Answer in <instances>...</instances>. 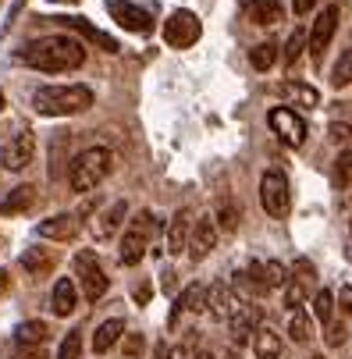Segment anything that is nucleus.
Masks as SVG:
<instances>
[{"label":"nucleus","instance_id":"f257e3e1","mask_svg":"<svg viewBox=\"0 0 352 359\" xmlns=\"http://www.w3.org/2000/svg\"><path fill=\"white\" fill-rule=\"evenodd\" d=\"M18 65L36 72H75L86 65V46L72 36H43L18 50Z\"/></svg>","mask_w":352,"mask_h":359},{"label":"nucleus","instance_id":"f03ea898","mask_svg":"<svg viewBox=\"0 0 352 359\" xmlns=\"http://www.w3.org/2000/svg\"><path fill=\"white\" fill-rule=\"evenodd\" d=\"M32 107L46 118H68L93 107V89L89 86H43L32 96Z\"/></svg>","mask_w":352,"mask_h":359},{"label":"nucleus","instance_id":"7ed1b4c3","mask_svg":"<svg viewBox=\"0 0 352 359\" xmlns=\"http://www.w3.org/2000/svg\"><path fill=\"white\" fill-rule=\"evenodd\" d=\"M114 168V157H111V149L104 146H93V149H82L79 157L72 161L68 168V185L75 192H93L100 182H104Z\"/></svg>","mask_w":352,"mask_h":359},{"label":"nucleus","instance_id":"20e7f679","mask_svg":"<svg viewBox=\"0 0 352 359\" xmlns=\"http://www.w3.org/2000/svg\"><path fill=\"white\" fill-rule=\"evenodd\" d=\"M157 235V217L149 214V210H139L135 214V221L128 224V231H125V238H121V252H118V260L125 264V267H135L142 256H146V245H149V238Z\"/></svg>","mask_w":352,"mask_h":359},{"label":"nucleus","instance_id":"39448f33","mask_svg":"<svg viewBox=\"0 0 352 359\" xmlns=\"http://www.w3.org/2000/svg\"><path fill=\"white\" fill-rule=\"evenodd\" d=\"M75 274H79V281H82V295H86L89 302H96V299H104V295H107L111 278L104 274V267H100L96 252L82 249V252L75 256Z\"/></svg>","mask_w":352,"mask_h":359},{"label":"nucleus","instance_id":"423d86ee","mask_svg":"<svg viewBox=\"0 0 352 359\" xmlns=\"http://www.w3.org/2000/svg\"><path fill=\"white\" fill-rule=\"evenodd\" d=\"M260 203L271 217H288L292 210V192H288V178L281 171H267L260 178Z\"/></svg>","mask_w":352,"mask_h":359},{"label":"nucleus","instance_id":"0eeeda50","mask_svg":"<svg viewBox=\"0 0 352 359\" xmlns=\"http://www.w3.org/2000/svg\"><path fill=\"white\" fill-rule=\"evenodd\" d=\"M199 32H203V25H199V18H196L192 11H175V15L164 22V39H168V46H175V50L192 46V43L199 39Z\"/></svg>","mask_w":352,"mask_h":359},{"label":"nucleus","instance_id":"6e6552de","mask_svg":"<svg viewBox=\"0 0 352 359\" xmlns=\"http://www.w3.org/2000/svg\"><path fill=\"white\" fill-rule=\"evenodd\" d=\"M36 157V135L25 128V132H15L8 142H4V153H0V164L8 171H25Z\"/></svg>","mask_w":352,"mask_h":359},{"label":"nucleus","instance_id":"1a4fd4ad","mask_svg":"<svg viewBox=\"0 0 352 359\" xmlns=\"http://www.w3.org/2000/svg\"><path fill=\"white\" fill-rule=\"evenodd\" d=\"M267 121H271L274 135H281L285 146H303V142H306V121L299 118L292 107H274V111L267 114Z\"/></svg>","mask_w":352,"mask_h":359},{"label":"nucleus","instance_id":"9d476101","mask_svg":"<svg viewBox=\"0 0 352 359\" xmlns=\"http://www.w3.org/2000/svg\"><path fill=\"white\" fill-rule=\"evenodd\" d=\"M260 320H264V313H260V306H253V302H238V310L228 317V327H231V341L235 345H245L249 338H253L257 331H260Z\"/></svg>","mask_w":352,"mask_h":359},{"label":"nucleus","instance_id":"9b49d317","mask_svg":"<svg viewBox=\"0 0 352 359\" xmlns=\"http://www.w3.org/2000/svg\"><path fill=\"white\" fill-rule=\"evenodd\" d=\"M107 11H111V18L121 25V29H128V32H149L154 29V18H149V11H142V8H135L132 0H107Z\"/></svg>","mask_w":352,"mask_h":359},{"label":"nucleus","instance_id":"f8f14e48","mask_svg":"<svg viewBox=\"0 0 352 359\" xmlns=\"http://www.w3.org/2000/svg\"><path fill=\"white\" fill-rule=\"evenodd\" d=\"M214 245H217V224H214V217L192 221V235H189V256H192V260H207Z\"/></svg>","mask_w":352,"mask_h":359},{"label":"nucleus","instance_id":"ddd939ff","mask_svg":"<svg viewBox=\"0 0 352 359\" xmlns=\"http://www.w3.org/2000/svg\"><path fill=\"white\" fill-rule=\"evenodd\" d=\"M334 29H338V8H324V15L313 22V32H310V54H313V61H324V50H327Z\"/></svg>","mask_w":352,"mask_h":359},{"label":"nucleus","instance_id":"4468645a","mask_svg":"<svg viewBox=\"0 0 352 359\" xmlns=\"http://www.w3.org/2000/svg\"><path fill=\"white\" fill-rule=\"evenodd\" d=\"M238 295L224 285V281H217V285H210L207 288V310H210V317H217V320H228L235 310H238Z\"/></svg>","mask_w":352,"mask_h":359},{"label":"nucleus","instance_id":"2eb2a0df","mask_svg":"<svg viewBox=\"0 0 352 359\" xmlns=\"http://www.w3.org/2000/svg\"><path fill=\"white\" fill-rule=\"evenodd\" d=\"M79 306V288L72 278H61L54 285V295H50V310H54V317H72Z\"/></svg>","mask_w":352,"mask_h":359},{"label":"nucleus","instance_id":"dca6fc26","mask_svg":"<svg viewBox=\"0 0 352 359\" xmlns=\"http://www.w3.org/2000/svg\"><path fill=\"white\" fill-rule=\"evenodd\" d=\"M39 238H54V242H68L75 238L79 231V217L75 214H57V217H50V221H39Z\"/></svg>","mask_w":352,"mask_h":359},{"label":"nucleus","instance_id":"f3484780","mask_svg":"<svg viewBox=\"0 0 352 359\" xmlns=\"http://www.w3.org/2000/svg\"><path fill=\"white\" fill-rule=\"evenodd\" d=\"M189 235H192V214L189 210H178L168 221V252L178 256L182 249H189Z\"/></svg>","mask_w":352,"mask_h":359},{"label":"nucleus","instance_id":"a211bd4d","mask_svg":"<svg viewBox=\"0 0 352 359\" xmlns=\"http://www.w3.org/2000/svg\"><path fill=\"white\" fill-rule=\"evenodd\" d=\"M242 11L253 25H278L281 22V4L278 0H242Z\"/></svg>","mask_w":352,"mask_h":359},{"label":"nucleus","instance_id":"6ab92c4d","mask_svg":"<svg viewBox=\"0 0 352 359\" xmlns=\"http://www.w3.org/2000/svg\"><path fill=\"white\" fill-rule=\"evenodd\" d=\"M125 214H128V203H125V199H118L114 207H107L104 214L96 217V224H93V235H96V238H111V235L121 228Z\"/></svg>","mask_w":352,"mask_h":359},{"label":"nucleus","instance_id":"aec40b11","mask_svg":"<svg viewBox=\"0 0 352 359\" xmlns=\"http://www.w3.org/2000/svg\"><path fill=\"white\" fill-rule=\"evenodd\" d=\"M65 29H75V32H82L89 43H96V46H104L107 50V54H118V39H111L107 32H100V29H93L86 18H57Z\"/></svg>","mask_w":352,"mask_h":359},{"label":"nucleus","instance_id":"412c9836","mask_svg":"<svg viewBox=\"0 0 352 359\" xmlns=\"http://www.w3.org/2000/svg\"><path fill=\"white\" fill-rule=\"evenodd\" d=\"M36 203V189L32 185H18V189H11L8 192V199L0 203V214L4 217H15V214H25L29 207Z\"/></svg>","mask_w":352,"mask_h":359},{"label":"nucleus","instance_id":"4be33fe9","mask_svg":"<svg viewBox=\"0 0 352 359\" xmlns=\"http://www.w3.org/2000/svg\"><path fill=\"white\" fill-rule=\"evenodd\" d=\"M22 267L32 274V278H43V274H50V271H54V252H50V249H25L22 252Z\"/></svg>","mask_w":352,"mask_h":359},{"label":"nucleus","instance_id":"5701e85b","mask_svg":"<svg viewBox=\"0 0 352 359\" xmlns=\"http://www.w3.org/2000/svg\"><path fill=\"white\" fill-rule=\"evenodd\" d=\"M125 334V320H118V317H111V320H104V324H100L96 327V334H93V352H100V355H104L118 338Z\"/></svg>","mask_w":352,"mask_h":359},{"label":"nucleus","instance_id":"b1692460","mask_svg":"<svg viewBox=\"0 0 352 359\" xmlns=\"http://www.w3.org/2000/svg\"><path fill=\"white\" fill-rule=\"evenodd\" d=\"M178 310H189V313H203L207 310V285H189L182 295H178V302H175V317H178ZM171 317V320H175Z\"/></svg>","mask_w":352,"mask_h":359},{"label":"nucleus","instance_id":"393cba45","mask_svg":"<svg viewBox=\"0 0 352 359\" xmlns=\"http://www.w3.org/2000/svg\"><path fill=\"white\" fill-rule=\"evenodd\" d=\"M238 221H242L238 203H235L231 196H221V199H217V207H214V224H217V228H224V231H235V228H238Z\"/></svg>","mask_w":352,"mask_h":359},{"label":"nucleus","instance_id":"a878e982","mask_svg":"<svg viewBox=\"0 0 352 359\" xmlns=\"http://www.w3.org/2000/svg\"><path fill=\"white\" fill-rule=\"evenodd\" d=\"M15 338H18V345H29V348H39L46 338H50V327L43 324V320H25V324H18V331H15Z\"/></svg>","mask_w":352,"mask_h":359},{"label":"nucleus","instance_id":"bb28decb","mask_svg":"<svg viewBox=\"0 0 352 359\" xmlns=\"http://www.w3.org/2000/svg\"><path fill=\"white\" fill-rule=\"evenodd\" d=\"M253 348H257V359H281V338L271 327H260L253 334Z\"/></svg>","mask_w":352,"mask_h":359},{"label":"nucleus","instance_id":"cd10ccee","mask_svg":"<svg viewBox=\"0 0 352 359\" xmlns=\"http://www.w3.org/2000/svg\"><path fill=\"white\" fill-rule=\"evenodd\" d=\"M288 338H292L295 345H306V341L313 338V324H310V317H306L303 310H292V320H288Z\"/></svg>","mask_w":352,"mask_h":359},{"label":"nucleus","instance_id":"c85d7f7f","mask_svg":"<svg viewBox=\"0 0 352 359\" xmlns=\"http://www.w3.org/2000/svg\"><path fill=\"white\" fill-rule=\"evenodd\" d=\"M274 61H278V46L274 43H257L253 50H249V65H253L257 72H267Z\"/></svg>","mask_w":352,"mask_h":359},{"label":"nucleus","instance_id":"c756f323","mask_svg":"<svg viewBox=\"0 0 352 359\" xmlns=\"http://www.w3.org/2000/svg\"><path fill=\"white\" fill-rule=\"evenodd\" d=\"M313 317L327 327L331 320H334V295L327 292V288H320V292H313Z\"/></svg>","mask_w":352,"mask_h":359},{"label":"nucleus","instance_id":"7c9ffc66","mask_svg":"<svg viewBox=\"0 0 352 359\" xmlns=\"http://www.w3.org/2000/svg\"><path fill=\"white\" fill-rule=\"evenodd\" d=\"M348 82H352V46L338 57V65H334V72H331V86H334V89H345Z\"/></svg>","mask_w":352,"mask_h":359},{"label":"nucleus","instance_id":"2f4dec72","mask_svg":"<svg viewBox=\"0 0 352 359\" xmlns=\"http://www.w3.org/2000/svg\"><path fill=\"white\" fill-rule=\"evenodd\" d=\"M303 50H306V32H303V29H295V32L288 36V43H285V65L292 68L299 57H303Z\"/></svg>","mask_w":352,"mask_h":359},{"label":"nucleus","instance_id":"473e14b6","mask_svg":"<svg viewBox=\"0 0 352 359\" xmlns=\"http://www.w3.org/2000/svg\"><path fill=\"white\" fill-rule=\"evenodd\" d=\"M306 292H310V285H303L299 278H292V281L285 285V306H292V310H299V306L306 302Z\"/></svg>","mask_w":352,"mask_h":359},{"label":"nucleus","instance_id":"72a5a7b5","mask_svg":"<svg viewBox=\"0 0 352 359\" xmlns=\"http://www.w3.org/2000/svg\"><path fill=\"white\" fill-rule=\"evenodd\" d=\"M79 355H82V331H68L57 348V359H79Z\"/></svg>","mask_w":352,"mask_h":359},{"label":"nucleus","instance_id":"f704fd0d","mask_svg":"<svg viewBox=\"0 0 352 359\" xmlns=\"http://www.w3.org/2000/svg\"><path fill=\"white\" fill-rule=\"evenodd\" d=\"M348 178H352V153H341V157L334 161V175H331V182H334L338 189H345Z\"/></svg>","mask_w":352,"mask_h":359},{"label":"nucleus","instance_id":"c9c22d12","mask_svg":"<svg viewBox=\"0 0 352 359\" xmlns=\"http://www.w3.org/2000/svg\"><path fill=\"white\" fill-rule=\"evenodd\" d=\"M295 274H299V281H303V285H313L317 281V271H313L310 260H295Z\"/></svg>","mask_w":352,"mask_h":359},{"label":"nucleus","instance_id":"e433bc0d","mask_svg":"<svg viewBox=\"0 0 352 359\" xmlns=\"http://www.w3.org/2000/svg\"><path fill=\"white\" fill-rule=\"evenodd\" d=\"M327 132H331V142H338V146H341V142H348V139H352V128H348V125H345V121H334V125H331V128H327Z\"/></svg>","mask_w":352,"mask_h":359},{"label":"nucleus","instance_id":"4c0bfd02","mask_svg":"<svg viewBox=\"0 0 352 359\" xmlns=\"http://www.w3.org/2000/svg\"><path fill=\"white\" fill-rule=\"evenodd\" d=\"M142 334H125V355L128 359H135V355H142Z\"/></svg>","mask_w":352,"mask_h":359},{"label":"nucleus","instance_id":"58836bf2","mask_svg":"<svg viewBox=\"0 0 352 359\" xmlns=\"http://www.w3.org/2000/svg\"><path fill=\"white\" fill-rule=\"evenodd\" d=\"M288 93H295V96L303 100V104H310V107L317 104V93H313L310 86H288Z\"/></svg>","mask_w":352,"mask_h":359},{"label":"nucleus","instance_id":"ea45409f","mask_svg":"<svg viewBox=\"0 0 352 359\" xmlns=\"http://www.w3.org/2000/svg\"><path fill=\"white\" fill-rule=\"evenodd\" d=\"M345 341V324H327V345H341Z\"/></svg>","mask_w":352,"mask_h":359},{"label":"nucleus","instance_id":"a19ab883","mask_svg":"<svg viewBox=\"0 0 352 359\" xmlns=\"http://www.w3.org/2000/svg\"><path fill=\"white\" fill-rule=\"evenodd\" d=\"M15 359H46V352H43V345H39V348H29V345H22V348L15 352Z\"/></svg>","mask_w":352,"mask_h":359},{"label":"nucleus","instance_id":"79ce46f5","mask_svg":"<svg viewBox=\"0 0 352 359\" xmlns=\"http://www.w3.org/2000/svg\"><path fill=\"white\" fill-rule=\"evenodd\" d=\"M313 4H317V0H292L295 15H310V11H313Z\"/></svg>","mask_w":352,"mask_h":359},{"label":"nucleus","instance_id":"37998d69","mask_svg":"<svg viewBox=\"0 0 352 359\" xmlns=\"http://www.w3.org/2000/svg\"><path fill=\"white\" fill-rule=\"evenodd\" d=\"M341 313H352V288H341Z\"/></svg>","mask_w":352,"mask_h":359},{"label":"nucleus","instance_id":"c03bdc74","mask_svg":"<svg viewBox=\"0 0 352 359\" xmlns=\"http://www.w3.org/2000/svg\"><path fill=\"white\" fill-rule=\"evenodd\" d=\"M135 302H149V285H135Z\"/></svg>","mask_w":352,"mask_h":359},{"label":"nucleus","instance_id":"a18cd8bd","mask_svg":"<svg viewBox=\"0 0 352 359\" xmlns=\"http://www.w3.org/2000/svg\"><path fill=\"white\" fill-rule=\"evenodd\" d=\"M168 359H189V352H185V348H182V345H175V348H171V352H168Z\"/></svg>","mask_w":352,"mask_h":359},{"label":"nucleus","instance_id":"49530a36","mask_svg":"<svg viewBox=\"0 0 352 359\" xmlns=\"http://www.w3.org/2000/svg\"><path fill=\"white\" fill-rule=\"evenodd\" d=\"M8 285H11V278H8V271H0V295L8 292Z\"/></svg>","mask_w":352,"mask_h":359},{"label":"nucleus","instance_id":"de8ad7c7","mask_svg":"<svg viewBox=\"0 0 352 359\" xmlns=\"http://www.w3.org/2000/svg\"><path fill=\"white\" fill-rule=\"evenodd\" d=\"M192 359H214V355H210V352H196Z\"/></svg>","mask_w":352,"mask_h":359},{"label":"nucleus","instance_id":"09e8293b","mask_svg":"<svg viewBox=\"0 0 352 359\" xmlns=\"http://www.w3.org/2000/svg\"><path fill=\"white\" fill-rule=\"evenodd\" d=\"M0 111H4V93H0Z\"/></svg>","mask_w":352,"mask_h":359},{"label":"nucleus","instance_id":"8fccbe9b","mask_svg":"<svg viewBox=\"0 0 352 359\" xmlns=\"http://www.w3.org/2000/svg\"><path fill=\"white\" fill-rule=\"evenodd\" d=\"M310 359H324V355H310Z\"/></svg>","mask_w":352,"mask_h":359}]
</instances>
